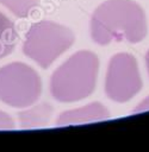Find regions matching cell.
Listing matches in <instances>:
<instances>
[{
  "label": "cell",
  "mask_w": 149,
  "mask_h": 152,
  "mask_svg": "<svg viewBox=\"0 0 149 152\" xmlns=\"http://www.w3.org/2000/svg\"><path fill=\"white\" fill-rule=\"evenodd\" d=\"M52 106L50 103L43 102L35 104L18 114L19 125L24 129L41 128L49 124L52 115Z\"/></svg>",
  "instance_id": "52a82bcc"
},
{
  "label": "cell",
  "mask_w": 149,
  "mask_h": 152,
  "mask_svg": "<svg viewBox=\"0 0 149 152\" xmlns=\"http://www.w3.org/2000/svg\"><path fill=\"white\" fill-rule=\"evenodd\" d=\"M145 63H147V69H148V72H149V50L145 55Z\"/></svg>",
  "instance_id": "7c38bea8"
},
{
  "label": "cell",
  "mask_w": 149,
  "mask_h": 152,
  "mask_svg": "<svg viewBox=\"0 0 149 152\" xmlns=\"http://www.w3.org/2000/svg\"><path fill=\"white\" fill-rule=\"evenodd\" d=\"M141 87L142 80L136 58L125 52L112 56L105 80V93L108 99L126 102L141 90Z\"/></svg>",
  "instance_id": "5b68a950"
},
{
  "label": "cell",
  "mask_w": 149,
  "mask_h": 152,
  "mask_svg": "<svg viewBox=\"0 0 149 152\" xmlns=\"http://www.w3.org/2000/svg\"><path fill=\"white\" fill-rule=\"evenodd\" d=\"M145 110H149V96L145 100H143L141 103H138V106L134 109V113H141Z\"/></svg>",
  "instance_id": "8fae6325"
},
{
  "label": "cell",
  "mask_w": 149,
  "mask_h": 152,
  "mask_svg": "<svg viewBox=\"0 0 149 152\" xmlns=\"http://www.w3.org/2000/svg\"><path fill=\"white\" fill-rule=\"evenodd\" d=\"M14 121L13 119L5 112L0 110V129H13Z\"/></svg>",
  "instance_id": "30bf717a"
},
{
  "label": "cell",
  "mask_w": 149,
  "mask_h": 152,
  "mask_svg": "<svg viewBox=\"0 0 149 152\" xmlns=\"http://www.w3.org/2000/svg\"><path fill=\"white\" fill-rule=\"evenodd\" d=\"M147 34L145 14L134 0H107L99 5L91 18L94 43H138Z\"/></svg>",
  "instance_id": "6da1fadb"
},
{
  "label": "cell",
  "mask_w": 149,
  "mask_h": 152,
  "mask_svg": "<svg viewBox=\"0 0 149 152\" xmlns=\"http://www.w3.org/2000/svg\"><path fill=\"white\" fill-rule=\"evenodd\" d=\"M42 93V81L37 71L21 62L0 68V101L14 107L26 108L37 102Z\"/></svg>",
  "instance_id": "277c9868"
},
{
  "label": "cell",
  "mask_w": 149,
  "mask_h": 152,
  "mask_svg": "<svg viewBox=\"0 0 149 152\" xmlns=\"http://www.w3.org/2000/svg\"><path fill=\"white\" fill-rule=\"evenodd\" d=\"M110 118L108 109L100 102H92L87 106L62 112L56 120L57 126L83 125L89 122L103 121Z\"/></svg>",
  "instance_id": "8992f818"
},
{
  "label": "cell",
  "mask_w": 149,
  "mask_h": 152,
  "mask_svg": "<svg viewBox=\"0 0 149 152\" xmlns=\"http://www.w3.org/2000/svg\"><path fill=\"white\" fill-rule=\"evenodd\" d=\"M17 38V30L13 21L0 12V59L14 50Z\"/></svg>",
  "instance_id": "ba28073f"
},
{
  "label": "cell",
  "mask_w": 149,
  "mask_h": 152,
  "mask_svg": "<svg viewBox=\"0 0 149 152\" xmlns=\"http://www.w3.org/2000/svg\"><path fill=\"white\" fill-rule=\"evenodd\" d=\"M0 4L8 8L14 15L24 18L31 14L38 5V0H0Z\"/></svg>",
  "instance_id": "9c48e42d"
},
{
  "label": "cell",
  "mask_w": 149,
  "mask_h": 152,
  "mask_svg": "<svg viewBox=\"0 0 149 152\" xmlns=\"http://www.w3.org/2000/svg\"><path fill=\"white\" fill-rule=\"evenodd\" d=\"M98 56L87 50L72 55L51 75L50 93L58 102H76L89 96L97 83Z\"/></svg>",
  "instance_id": "7a4b0ae2"
},
{
  "label": "cell",
  "mask_w": 149,
  "mask_h": 152,
  "mask_svg": "<svg viewBox=\"0 0 149 152\" xmlns=\"http://www.w3.org/2000/svg\"><path fill=\"white\" fill-rule=\"evenodd\" d=\"M74 39L73 31L67 26L42 20L35 23L29 28L23 44V51L29 58L45 69L72 46Z\"/></svg>",
  "instance_id": "3957f363"
}]
</instances>
